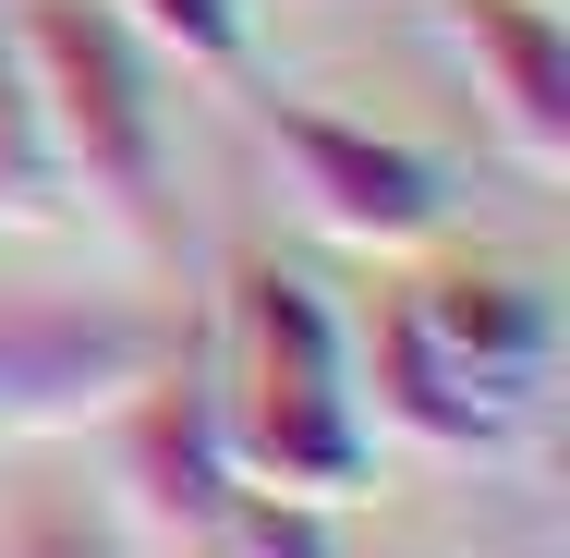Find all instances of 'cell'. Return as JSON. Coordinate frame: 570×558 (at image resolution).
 <instances>
[{"label":"cell","instance_id":"obj_8","mask_svg":"<svg viewBox=\"0 0 570 558\" xmlns=\"http://www.w3.org/2000/svg\"><path fill=\"white\" fill-rule=\"evenodd\" d=\"M364 425H389V438L438 449V461H473V449L510 438L522 413H510V401H485L450 352L413 329V304H389V316H376V413H364Z\"/></svg>","mask_w":570,"mask_h":558},{"label":"cell","instance_id":"obj_12","mask_svg":"<svg viewBox=\"0 0 570 558\" xmlns=\"http://www.w3.org/2000/svg\"><path fill=\"white\" fill-rule=\"evenodd\" d=\"M0 558H134L121 547V522L98 498H61V486H37V498H12V522H0Z\"/></svg>","mask_w":570,"mask_h":558},{"label":"cell","instance_id":"obj_6","mask_svg":"<svg viewBox=\"0 0 570 558\" xmlns=\"http://www.w3.org/2000/svg\"><path fill=\"white\" fill-rule=\"evenodd\" d=\"M438 49L461 61L473 110L522 183L570 170V37L547 0H438Z\"/></svg>","mask_w":570,"mask_h":558},{"label":"cell","instance_id":"obj_1","mask_svg":"<svg viewBox=\"0 0 570 558\" xmlns=\"http://www.w3.org/2000/svg\"><path fill=\"white\" fill-rule=\"evenodd\" d=\"M219 438L243 461V486H292V498H352L376 473V425H364V376H352V329L328 316V292L279 255L230 267V364Z\"/></svg>","mask_w":570,"mask_h":558},{"label":"cell","instance_id":"obj_10","mask_svg":"<svg viewBox=\"0 0 570 558\" xmlns=\"http://www.w3.org/2000/svg\"><path fill=\"white\" fill-rule=\"evenodd\" d=\"M121 25L146 37V61H183V74H243L255 61V25H243V0H110Z\"/></svg>","mask_w":570,"mask_h":558},{"label":"cell","instance_id":"obj_7","mask_svg":"<svg viewBox=\"0 0 570 558\" xmlns=\"http://www.w3.org/2000/svg\"><path fill=\"white\" fill-rule=\"evenodd\" d=\"M401 304H413V329L438 340L485 401L534 413V389H547V364H559V304H547L522 267H438V280H413Z\"/></svg>","mask_w":570,"mask_h":558},{"label":"cell","instance_id":"obj_9","mask_svg":"<svg viewBox=\"0 0 570 558\" xmlns=\"http://www.w3.org/2000/svg\"><path fill=\"white\" fill-rule=\"evenodd\" d=\"M61 219H73V183H61V158H49V121H37L12 12H0V231H61Z\"/></svg>","mask_w":570,"mask_h":558},{"label":"cell","instance_id":"obj_3","mask_svg":"<svg viewBox=\"0 0 570 558\" xmlns=\"http://www.w3.org/2000/svg\"><path fill=\"white\" fill-rule=\"evenodd\" d=\"M183 340L110 292H12L0 304V438H86L170 364Z\"/></svg>","mask_w":570,"mask_h":558},{"label":"cell","instance_id":"obj_11","mask_svg":"<svg viewBox=\"0 0 570 558\" xmlns=\"http://www.w3.org/2000/svg\"><path fill=\"white\" fill-rule=\"evenodd\" d=\"M328 522H341V498H292V486H243V498L219 510V535L243 558H341Z\"/></svg>","mask_w":570,"mask_h":558},{"label":"cell","instance_id":"obj_5","mask_svg":"<svg viewBox=\"0 0 570 558\" xmlns=\"http://www.w3.org/2000/svg\"><path fill=\"white\" fill-rule=\"evenodd\" d=\"M110 461H121V510H134L146 535H183V547L219 535V510L243 498V461H230V438H219V389H207L195 352H170L110 413Z\"/></svg>","mask_w":570,"mask_h":558},{"label":"cell","instance_id":"obj_4","mask_svg":"<svg viewBox=\"0 0 570 558\" xmlns=\"http://www.w3.org/2000/svg\"><path fill=\"white\" fill-rule=\"evenodd\" d=\"M267 146L304 195V219L352 243V255H425L450 231V183L425 146L376 134V121H341V110H304V98H267Z\"/></svg>","mask_w":570,"mask_h":558},{"label":"cell","instance_id":"obj_2","mask_svg":"<svg viewBox=\"0 0 570 558\" xmlns=\"http://www.w3.org/2000/svg\"><path fill=\"white\" fill-rule=\"evenodd\" d=\"M12 12V49H24V86L49 121V158L73 183V207L158 255L170 231V121H158V61L146 37L121 25L110 0H0Z\"/></svg>","mask_w":570,"mask_h":558}]
</instances>
